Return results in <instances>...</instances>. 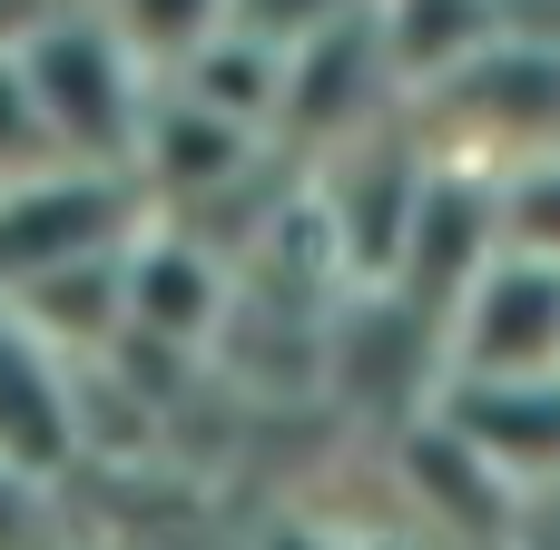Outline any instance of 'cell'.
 <instances>
[{
	"label": "cell",
	"instance_id": "ac0fdd59",
	"mask_svg": "<svg viewBox=\"0 0 560 550\" xmlns=\"http://www.w3.org/2000/svg\"><path fill=\"white\" fill-rule=\"evenodd\" d=\"M69 10H79V0H0V59H20V49H30L39 30H59Z\"/></svg>",
	"mask_w": 560,
	"mask_h": 550
},
{
	"label": "cell",
	"instance_id": "8992f818",
	"mask_svg": "<svg viewBox=\"0 0 560 550\" xmlns=\"http://www.w3.org/2000/svg\"><path fill=\"white\" fill-rule=\"evenodd\" d=\"M384 89H404L394 79V49H384V10H354V20H335L325 39H305L295 59H285V108H276V128L295 138V148H354V138H374L364 118H374V98Z\"/></svg>",
	"mask_w": 560,
	"mask_h": 550
},
{
	"label": "cell",
	"instance_id": "9a60e30c",
	"mask_svg": "<svg viewBox=\"0 0 560 550\" xmlns=\"http://www.w3.org/2000/svg\"><path fill=\"white\" fill-rule=\"evenodd\" d=\"M49 167H69V157H59V138H49V108H39L30 69H20V59H0V187L49 177Z\"/></svg>",
	"mask_w": 560,
	"mask_h": 550
},
{
	"label": "cell",
	"instance_id": "9c48e42d",
	"mask_svg": "<svg viewBox=\"0 0 560 550\" xmlns=\"http://www.w3.org/2000/svg\"><path fill=\"white\" fill-rule=\"evenodd\" d=\"M522 502L560 482V374H532V384H443L433 403Z\"/></svg>",
	"mask_w": 560,
	"mask_h": 550
},
{
	"label": "cell",
	"instance_id": "ba28073f",
	"mask_svg": "<svg viewBox=\"0 0 560 550\" xmlns=\"http://www.w3.org/2000/svg\"><path fill=\"white\" fill-rule=\"evenodd\" d=\"M0 463L59 482L79 463V374L0 305Z\"/></svg>",
	"mask_w": 560,
	"mask_h": 550
},
{
	"label": "cell",
	"instance_id": "52a82bcc",
	"mask_svg": "<svg viewBox=\"0 0 560 550\" xmlns=\"http://www.w3.org/2000/svg\"><path fill=\"white\" fill-rule=\"evenodd\" d=\"M246 167H256V128L226 118V108H207L197 89L158 79L148 138H138V187H148L158 207H197V197H217V187L246 177Z\"/></svg>",
	"mask_w": 560,
	"mask_h": 550
},
{
	"label": "cell",
	"instance_id": "4fadbf2b",
	"mask_svg": "<svg viewBox=\"0 0 560 550\" xmlns=\"http://www.w3.org/2000/svg\"><path fill=\"white\" fill-rule=\"evenodd\" d=\"M108 20H118V39L158 69V79H177L217 30H226V0H98Z\"/></svg>",
	"mask_w": 560,
	"mask_h": 550
},
{
	"label": "cell",
	"instance_id": "5bb4252c",
	"mask_svg": "<svg viewBox=\"0 0 560 550\" xmlns=\"http://www.w3.org/2000/svg\"><path fill=\"white\" fill-rule=\"evenodd\" d=\"M502 236H512V256L560 266V148L502 167Z\"/></svg>",
	"mask_w": 560,
	"mask_h": 550
},
{
	"label": "cell",
	"instance_id": "e0dca14e",
	"mask_svg": "<svg viewBox=\"0 0 560 550\" xmlns=\"http://www.w3.org/2000/svg\"><path fill=\"white\" fill-rule=\"evenodd\" d=\"M0 550H59L49 541V482L0 463Z\"/></svg>",
	"mask_w": 560,
	"mask_h": 550
},
{
	"label": "cell",
	"instance_id": "7c38bea8",
	"mask_svg": "<svg viewBox=\"0 0 560 550\" xmlns=\"http://www.w3.org/2000/svg\"><path fill=\"white\" fill-rule=\"evenodd\" d=\"M177 89H197L207 108H226V118H246V128H276V108H285V49H266V39H246V30H217V39L177 69Z\"/></svg>",
	"mask_w": 560,
	"mask_h": 550
},
{
	"label": "cell",
	"instance_id": "6da1fadb",
	"mask_svg": "<svg viewBox=\"0 0 560 550\" xmlns=\"http://www.w3.org/2000/svg\"><path fill=\"white\" fill-rule=\"evenodd\" d=\"M39 108H49V138L69 167H108V177H138V138H148V98H158V69L118 39L108 10H69L59 30H39L20 49Z\"/></svg>",
	"mask_w": 560,
	"mask_h": 550
},
{
	"label": "cell",
	"instance_id": "8fae6325",
	"mask_svg": "<svg viewBox=\"0 0 560 550\" xmlns=\"http://www.w3.org/2000/svg\"><path fill=\"white\" fill-rule=\"evenodd\" d=\"M384 10V49L394 79L413 98H433L443 79H463L482 49H502V0H374Z\"/></svg>",
	"mask_w": 560,
	"mask_h": 550
},
{
	"label": "cell",
	"instance_id": "277c9868",
	"mask_svg": "<svg viewBox=\"0 0 560 550\" xmlns=\"http://www.w3.org/2000/svg\"><path fill=\"white\" fill-rule=\"evenodd\" d=\"M502 246H512V236H502V167H482V157H433V187H423V217H413L404 276H394L384 295H404L413 315L453 325L463 295L492 276Z\"/></svg>",
	"mask_w": 560,
	"mask_h": 550
},
{
	"label": "cell",
	"instance_id": "5b68a950",
	"mask_svg": "<svg viewBox=\"0 0 560 550\" xmlns=\"http://www.w3.org/2000/svg\"><path fill=\"white\" fill-rule=\"evenodd\" d=\"M443 344H453V384H532V374H560V266L502 246L492 276L443 325Z\"/></svg>",
	"mask_w": 560,
	"mask_h": 550
},
{
	"label": "cell",
	"instance_id": "d6986e66",
	"mask_svg": "<svg viewBox=\"0 0 560 550\" xmlns=\"http://www.w3.org/2000/svg\"><path fill=\"white\" fill-rule=\"evenodd\" d=\"M512 550H560V482L522 502V541H512Z\"/></svg>",
	"mask_w": 560,
	"mask_h": 550
},
{
	"label": "cell",
	"instance_id": "2e32d148",
	"mask_svg": "<svg viewBox=\"0 0 560 550\" xmlns=\"http://www.w3.org/2000/svg\"><path fill=\"white\" fill-rule=\"evenodd\" d=\"M354 10H374V0H226V30H246V39H266V49H305V39H325L335 20H354Z\"/></svg>",
	"mask_w": 560,
	"mask_h": 550
},
{
	"label": "cell",
	"instance_id": "3957f363",
	"mask_svg": "<svg viewBox=\"0 0 560 550\" xmlns=\"http://www.w3.org/2000/svg\"><path fill=\"white\" fill-rule=\"evenodd\" d=\"M423 187H433V148H404V138H354L315 167V207L345 246V276L354 295L364 285H394L404 276V246H413V217H423Z\"/></svg>",
	"mask_w": 560,
	"mask_h": 550
},
{
	"label": "cell",
	"instance_id": "30bf717a",
	"mask_svg": "<svg viewBox=\"0 0 560 550\" xmlns=\"http://www.w3.org/2000/svg\"><path fill=\"white\" fill-rule=\"evenodd\" d=\"M226 305H236V285H226V266H217L207 236L148 226L128 246V315H138L128 335H148V344H207L226 325Z\"/></svg>",
	"mask_w": 560,
	"mask_h": 550
},
{
	"label": "cell",
	"instance_id": "7a4b0ae2",
	"mask_svg": "<svg viewBox=\"0 0 560 550\" xmlns=\"http://www.w3.org/2000/svg\"><path fill=\"white\" fill-rule=\"evenodd\" d=\"M148 236V187L138 177H108V167H49V177H20L0 187V295L59 276V266H89V256H118Z\"/></svg>",
	"mask_w": 560,
	"mask_h": 550
}]
</instances>
